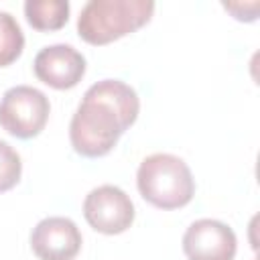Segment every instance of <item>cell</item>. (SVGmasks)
<instances>
[{
    "label": "cell",
    "instance_id": "obj_1",
    "mask_svg": "<svg viewBox=\"0 0 260 260\" xmlns=\"http://www.w3.org/2000/svg\"><path fill=\"white\" fill-rule=\"evenodd\" d=\"M138 110V95L128 83L120 79L93 83L83 93L69 124L73 150L87 158L108 154L118 144L120 136L136 122Z\"/></svg>",
    "mask_w": 260,
    "mask_h": 260
},
{
    "label": "cell",
    "instance_id": "obj_2",
    "mask_svg": "<svg viewBox=\"0 0 260 260\" xmlns=\"http://www.w3.org/2000/svg\"><path fill=\"white\" fill-rule=\"evenodd\" d=\"M154 12L150 0H89L77 18V32L89 45H108L140 26Z\"/></svg>",
    "mask_w": 260,
    "mask_h": 260
},
{
    "label": "cell",
    "instance_id": "obj_3",
    "mask_svg": "<svg viewBox=\"0 0 260 260\" xmlns=\"http://www.w3.org/2000/svg\"><path fill=\"white\" fill-rule=\"evenodd\" d=\"M136 185L144 201L158 209H179L195 195V181L187 162L169 152L146 156L136 173Z\"/></svg>",
    "mask_w": 260,
    "mask_h": 260
},
{
    "label": "cell",
    "instance_id": "obj_4",
    "mask_svg": "<svg viewBox=\"0 0 260 260\" xmlns=\"http://www.w3.org/2000/svg\"><path fill=\"white\" fill-rule=\"evenodd\" d=\"M49 98L30 85H14L0 100V126L20 140L35 138L49 120Z\"/></svg>",
    "mask_w": 260,
    "mask_h": 260
},
{
    "label": "cell",
    "instance_id": "obj_5",
    "mask_svg": "<svg viewBox=\"0 0 260 260\" xmlns=\"http://www.w3.org/2000/svg\"><path fill=\"white\" fill-rule=\"evenodd\" d=\"M85 221L100 234L116 236L126 232L134 221L132 199L116 185H102L91 189L83 201Z\"/></svg>",
    "mask_w": 260,
    "mask_h": 260
},
{
    "label": "cell",
    "instance_id": "obj_6",
    "mask_svg": "<svg viewBox=\"0 0 260 260\" xmlns=\"http://www.w3.org/2000/svg\"><path fill=\"white\" fill-rule=\"evenodd\" d=\"M236 234L217 219H197L183 236V252L189 260H234Z\"/></svg>",
    "mask_w": 260,
    "mask_h": 260
},
{
    "label": "cell",
    "instance_id": "obj_7",
    "mask_svg": "<svg viewBox=\"0 0 260 260\" xmlns=\"http://www.w3.org/2000/svg\"><path fill=\"white\" fill-rule=\"evenodd\" d=\"M30 248L39 260H73L81 250V232L69 217H45L32 228Z\"/></svg>",
    "mask_w": 260,
    "mask_h": 260
},
{
    "label": "cell",
    "instance_id": "obj_8",
    "mask_svg": "<svg viewBox=\"0 0 260 260\" xmlns=\"http://www.w3.org/2000/svg\"><path fill=\"white\" fill-rule=\"evenodd\" d=\"M35 75L55 89L75 87L85 73V57L71 45H49L43 47L35 57Z\"/></svg>",
    "mask_w": 260,
    "mask_h": 260
},
{
    "label": "cell",
    "instance_id": "obj_9",
    "mask_svg": "<svg viewBox=\"0 0 260 260\" xmlns=\"http://www.w3.org/2000/svg\"><path fill=\"white\" fill-rule=\"evenodd\" d=\"M24 14L32 28L37 30H59L69 18L67 0H28L24 2Z\"/></svg>",
    "mask_w": 260,
    "mask_h": 260
},
{
    "label": "cell",
    "instance_id": "obj_10",
    "mask_svg": "<svg viewBox=\"0 0 260 260\" xmlns=\"http://www.w3.org/2000/svg\"><path fill=\"white\" fill-rule=\"evenodd\" d=\"M24 49V35L10 12L0 10V67L14 63Z\"/></svg>",
    "mask_w": 260,
    "mask_h": 260
},
{
    "label": "cell",
    "instance_id": "obj_11",
    "mask_svg": "<svg viewBox=\"0 0 260 260\" xmlns=\"http://www.w3.org/2000/svg\"><path fill=\"white\" fill-rule=\"evenodd\" d=\"M22 162L18 152L4 140H0V193L12 189L20 181Z\"/></svg>",
    "mask_w": 260,
    "mask_h": 260
}]
</instances>
